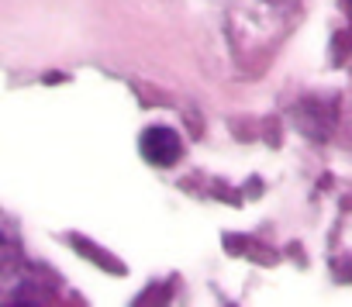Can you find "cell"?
Masks as SVG:
<instances>
[{
    "label": "cell",
    "instance_id": "1",
    "mask_svg": "<svg viewBox=\"0 0 352 307\" xmlns=\"http://www.w3.org/2000/svg\"><path fill=\"white\" fill-rule=\"evenodd\" d=\"M138 145H142V156L152 166H173L176 159H180V152H184V141H180V135H176L173 128H148Z\"/></svg>",
    "mask_w": 352,
    "mask_h": 307
}]
</instances>
